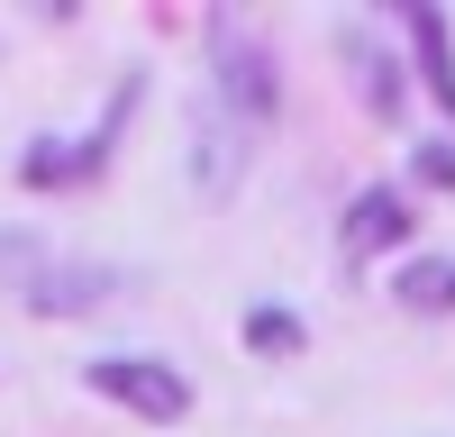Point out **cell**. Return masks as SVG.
<instances>
[{"label": "cell", "mask_w": 455, "mask_h": 437, "mask_svg": "<svg viewBox=\"0 0 455 437\" xmlns=\"http://www.w3.org/2000/svg\"><path fill=\"white\" fill-rule=\"evenodd\" d=\"M210 83H219V100H228V119H237V137L274 128V109H283V73H274V55H264L228 10L210 19Z\"/></svg>", "instance_id": "cell-1"}, {"label": "cell", "mask_w": 455, "mask_h": 437, "mask_svg": "<svg viewBox=\"0 0 455 437\" xmlns=\"http://www.w3.org/2000/svg\"><path fill=\"white\" fill-rule=\"evenodd\" d=\"M83 383H92L100 401H119L128 419H146V428L192 419V383H182L173 364H156V355H92V364H83Z\"/></svg>", "instance_id": "cell-2"}, {"label": "cell", "mask_w": 455, "mask_h": 437, "mask_svg": "<svg viewBox=\"0 0 455 437\" xmlns=\"http://www.w3.org/2000/svg\"><path fill=\"white\" fill-rule=\"evenodd\" d=\"M128 109H137V73H128V83L119 91H109V119L83 137V146H28V155H19V182H28V192H64V182H92L100 164H109V137H119V119H128Z\"/></svg>", "instance_id": "cell-3"}, {"label": "cell", "mask_w": 455, "mask_h": 437, "mask_svg": "<svg viewBox=\"0 0 455 437\" xmlns=\"http://www.w3.org/2000/svg\"><path fill=\"white\" fill-rule=\"evenodd\" d=\"M410 228H419V201H401V192H355V201H347V218H337V246L364 265V255L410 246Z\"/></svg>", "instance_id": "cell-4"}, {"label": "cell", "mask_w": 455, "mask_h": 437, "mask_svg": "<svg viewBox=\"0 0 455 437\" xmlns=\"http://www.w3.org/2000/svg\"><path fill=\"white\" fill-rule=\"evenodd\" d=\"M337 55H347V73L364 83V109H373V119H401V73H392V55L373 46L364 28H347V36H337Z\"/></svg>", "instance_id": "cell-5"}, {"label": "cell", "mask_w": 455, "mask_h": 437, "mask_svg": "<svg viewBox=\"0 0 455 437\" xmlns=\"http://www.w3.org/2000/svg\"><path fill=\"white\" fill-rule=\"evenodd\" d=\"M392 301L419 310V319H446V310H455V255H419V265L392 282Z\"/></svg>", "instance_id": "cell-6"}, {"label": "cell", "mask_w": 455, "mask_h": 437, "mask_svg": "<svg viewBox=\"0 0 455 437\" xmlns=\"http://www.w3.org/2000/svg\"><path fill=\"white\" fill-rule=\"evenodd\" d=\"M410 36H419V73H428L437 109L455 119V46H446V10H410Z\"/></svg>", "instance_id": "cell-7"}, {"label": "cell", "mask_w": 455, "mask_h": 437, "mask_svg": "<svg viewBox=\"0 0 455 437\" xmlns=\"http://www.w3.org/2000/svg\"><path fill=\"white\" fill-rule=\"evenodd\" d=\"M300 338H310L300 310H283V301H255V310H246V346H255V355H300Z\"/></svg>", "instance_id": "cell-8"}, {"label": "cell", "mask_w": 455, "mask_h": 437, "mask_svg": "<svg viewBox=\"0 0 455 437\" xmlns=\"http://www.w3.org/2000/svg\"><path fill=\"white\" fill-rule=\"evenodd\" d=\"M419 182L446 192V182H455V146H419Z\"/></svg>", "instance_id": "cell-9"}]
</instances>
